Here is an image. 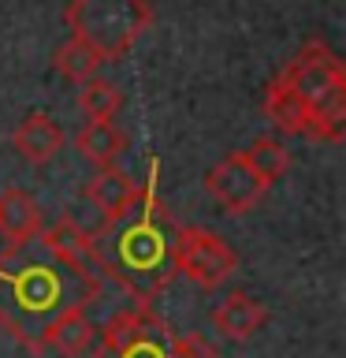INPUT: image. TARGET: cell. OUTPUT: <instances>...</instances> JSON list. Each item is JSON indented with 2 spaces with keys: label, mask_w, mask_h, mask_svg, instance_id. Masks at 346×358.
Returning <instances> with one entry per match:
<instances>
[{
  "label": "cell",
  "mask_w": 346,
  "mask_h": 358,
  "mask_svg": "<svg viewBox=\"0 0 346 358\" xmlns=\"http://www.w3.org/2000/svg\"><path fill=\"white\" fill-rule=\"evenodd\" d=\"M105 280L82 257H67L41 235L0 257V329L30 355H45V332L71 310H89Z\"/></svg>",
  "instance_id": "cell-1"
},
{
  "label": "cell",
  "mask_w": 346,
  "mask_h": 358,
  "mask_svg": "<svg viewBox=\"0 0 346 358\" xmlns=\"http://www.w3.org/2000/svg\"><path fill=\"white\" fill-rule=\"evenodd\" d=\"M175 231L179 224L160 201V161H149L138 201L112 224L89 231V265L100 280L116 284L134 299V306H153L175 284Z\"/></svg>",
  "instance_id": "cell-2"
},
{
  "label": "cell",
  "mask_w": 346,
  "mask_h": 358,
  "mask_svg": "<svg viewBox=\"0 0 346 358\" xmlns=\"http://www.w3.org/2000/svg\"><path fill=\"white\" fill-rule=\"evenodd\" d=\"M279 78L306 101L309 138L343 142L346 138V67L324 41H309Z\"/></svg>",
  "instance_id": "cell-3"
},
{
  "label": "cell",
  "mask_w": 346,
  "mask_h": 358,
  "mask_svg": "<svg viewBox=\"0 0 346 358\" xmlns=\"http://www.w3.org/2000/svg\"><path fill=\"white\" fill-rule=\"evenodd\" d=\"M63 22L75 38L93 45L105 64H116L153 27V4L149 0H71Z\"/></svg>",
  "instance_id": "cell-4"
},
{
  "label": "cell",
  "mask_w": 346,
  "mask_h": 358,
  "mask_svg": "<svg viewBox=\"0 0 346 358\" xmlns=\"http://www.w3.org/2000/svg\"><path fill=\"white\" fill-rule=\"evenodd\" d=\"M172 324L153 306H127L97 329L86 358H172Z\"/></svg>",
  "instance_id": "cell-5"
},
{
  "label": "cell",
  "mask_w": 346,
  "mask_h": 358,
  "mask_svg": "<svg viewBox=\"0 0 346 358\" xmlns=\"http://www.w3.org/2000/svg\"><path fill=\"white\" fill-rule=\"evenodd\" d=\"M239 268V254L220 239L216 231L197 228V224H179L175 231V273L186 276L190 284L216 291L227 284V276Z\"/></svg>",
  "instance_id": "cell-6"
},
{
  "label": "cell",
  "mask_w": 346,
  "mask_h": 358,
  "mask_svg": "<svg viewBox=\"0 0 346 358\" xmlns=\"http://www.w3.org/2000/svg\"><path fill=\"white\" fill-rule=\"evenodd\" d=\"M205 190H209V194L216 198L227 213H234V217L253 213V209L264 201V194H268L264 179L253 172L250 161H246L242 153H227L216 168H209Z\"/></svg>",
  "instance_id": "cell-7"
},
{
  "label": "cell",
  "mask_w": 346,
  "mask_h": 358,
  "mask_svg": "<svg viewBox=\"0 0 346 358\" xmlns=\"http://www.w3.org/2000/svg\"><path fill=\"white\" fill-rule=\"evenodd\" d=\"M41 228H45V213L38 206V198L19 187H8L0 194V257L33 243L41 235Z\"/></svg>",
  "instance_id": "cell-8"
},
{
  "label": "cell",
  "mask_w": 346,
  "mask_h": 358,
  "mask_svg": "<svg viewBox=\"0 0 346 358\" xmlns=\"http://www.w3.org/2000/svg\"><path fill=\"white\" fill-rule=\"evenodd\" d=\"M138 194H142V183H134V179H130L127 172H119L116 164L100 168V172L82 187V198H86L93 209H100V224L119 220L123 213H127L134 201H138Z\"/></svg>",
  "instance_id": "cell-9"
},
{
  "label": "cell",
  "mask_w": 346,
  "mask_h": 358,
  "mask_svg": "<svg viewBox=\"0 0 346 358\" xmlns=\"http://www.w3.org/2000/svg\"><path fill=\"white\" fill-rule=\"evenodd\" d=\"M268 321V310L264 302H257L253 295L246 291H231L227 299L216 302L212 310V329H216L223 340H234V343H246L250 336H257Z\"/></svg>",
  "instance_id": "cell-10"
},
{
  "label": "cell",
  "mask_w": 346,
  "mask_h": 358,
  "mask_svg": "<svg viewBox=\"0 0 346 358\" xmlns=\"http://www.w3.org/2000/svg\"><path fill=\"white\" fill-rule=\"evenodd\" d=\"M63 142H67V134L49 112H30V116L15 127V134H11V145H15L19 157H27L30 164H49L52 157L63 150Z\"/></svg>",
  "instance_id": "cell-11"
},
{
  "label": "cell",
  "mask_w": 346,
  "mask_h": 358,
  "mask_svg": "<svg viewBox=\"0 0 346 358\" xmlns=\"http://www.w3.org/2000/svg\"><path fill=\"white\" fill-rule=\"evenodd\" d=\"M97 343V324L89 310H71L45 332V351H56L60 358H86Z\"/></svg>",
  "instance_id": "cell-12"
},
{
  "label": "cell",
  "mask_w": 346,
  "mask_h": 358,
  "mask_svg": "<svg viewBox=\"0 0 346 358\" xmlns=\"http://www.w3.org/2000/svg\"><path fill=\"white\" fill-rule=\"evenodd\" d=\"M75 145L82 150L86 161H93L97 168H108L127 150V134H123V127L116 120H86L75 131Z\"/></svg>",
  "instance_id": "cell-13"
},
{
  "label": "cell",
  "mask_w": 346,
  "mask_h": 358,
  "mask_svg": "<svg viewBox=\"0 0 346 358\" xmlns=\"http://www.w3.org/2000/svg\"><path fill=\"white\" fill-rule=\"evenodd\" d=\"M264 116L272 120V127L279 134H301V138H309V108L283 78H276L264 90Z\"/></svg>",
  "instance_id": "cell-14"
},
{
  "label": "cell",
  "mask_w": 346,
  "mask_h": 358,
  "mask_svg": "<svg viewBox=\"0 0 346 358\" xmlns=\"http://www.w3.org/2000/svg\"><path fill=\"white\" fill-rule=\"evenodd\" d=\"M52 64H56V71H60L67 83H75V86H82V83H89V78H97V71L105 67L100 52L93 49V45H86L82 38H75V34L60 45V49H56Z\"/></svg>",
  "instance_id": "cell-15"
},
{
  "label": "cell",
  "mask_w": 346,
  "mask_h": 358,
  "mask_svg": "<svg viewBox=\"0 0 346 358\" xmlns=\"http://www.w3.org/2000/svg\"><path fill=\"white\" fill-rule=\"evenodd\" d=\"M123 108V90L108 78H89L78 86V112L86 120H116V112Z\"/></svg>",
  "instance_id": "cell-16"
},
{
  "label": "cell",
  "mask_w": 346,
  "mask_h": 358,
  "mask_svg": "<svg viewBox=\"0 0 346 358\" xmlns=\"http://www.w3.org/2000/svg\"><path fill=\"white\" fill-rule=\"evenodd\" d=\"M242 157L250 161L253 172L264 179V187H268V190H272L279 179L287 176V168H290L287 145H283V142H276V138H257L250 150H242Z\"/></svg>",
  "instance_id": "cell-17"
},
{
  "label": "cell",
  "mask_w": 346,
  "mask_h": 358,
  "mask_svg": "<svg viewBox=\"0 0 346 358\" xmlns=\"http://www.w3.org/2000/svg\"><path fill=\"white\" fill-rule=\"evenodd\" d=\"M172 358H223L205 336L197 332H175L172 336Z\"/></svg>",
  "instance_id": "cell-18"
}]
</instances>
